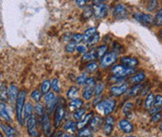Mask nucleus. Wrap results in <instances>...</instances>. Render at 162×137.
I'll list each match as a JSON object with an SVG mask.
<instances>
[{
    "label": "nucleus",
    "mask_w": 162,
    "mask_h": 137,
    "mask_svg": "<svg viewBox=\"0 0 162 137\" xmlns=\"http://www.w3.org/2000/svg\"><path fill=\"white\" fill-rule=\"evenodd\" d=\"M71 39L73 40L74 43H79L83 40V35L82 34H74L71 37Z\"/></svg>",
    "instance_id": "nucleus-47"
},
{
    "label": "nucleus",
    "mask_w": 162,
    "mask_h": 137,
    "mask_svg": "<svg viewBox=\"0 0 162 137\" xmlns=\"http://www.w3.org/2000/svg\"><path fill=\"white\" fill-rule=\"evenodd\" d=\"M113 16L116 20H124L127 17V10L124 4H117L113 10Z\"/></svg>",
    "instance_id": "nucleus-9"
},
{
    "label": "nucleus",
    "mask_w": 162,
    "mask_h": 137,
    "mask_svg": "<svg viewBox=\"0 0 162 137\" xmlns=\"http://www.w3.org/2000/svg\"><path fill=\"white\" fill-rule=\"evenodd\" d=\"M126 137H136V136H132V135H127V136H126Z\"/></svg>",
    "instance_id": "nucleus-57"
},
{
    "label": "nucleus",
    "mask_w": 162,
    "mask_h": 137,
    "mask_svg": "<svg viewBox=\"0 0 162 137\" xmlns=\"http://www.w3.org/2000/svg\"><path fill=\"white\" fill-rule=\"evenodd\" d=\"M0 126H1V129H2V131H4V133L6 134L7 137H18L17 131L13 127H11V125L1 122L0 123Z\"/></svg>",
    "instance_id": "nucleus-14"
},
{
    "label": "nucleus",
    "mask_w": 162,
    "mask_h": 137,
    "mask_svg": "<svg viewBox=\"0 0 162 137\" xmlns=\"http://www.w3.org/2000/svg\"><path fill=\"white\" fill-rule=\"evenodd\" d=\"M41 92H40V91H39V90H35L33 92L31 93V98L33 99L35 102H37V103H40V99H41Z\"/></svg>",
    "instance_id": "nucleus-37"
},
{
    "label": "nucleus",
    "mask_w": 162,
    "mask_h": 137,
    "mask_svg": "<svg viewBox=\"0 0 162 137\" xmlns=\"http://www.w3.org/2000/svg\"><path fill=\"white\" fill-rule=\"evenodd\" d=\"M84 85L85 87H92V86H95L96 85V80L94 78H87L85 82H84Z\"/></svg>",
    "instance_id": "nucleus-48"
},
{
    "label": "nucleus",
    "mask_w": 162,
    "mask_h": 137,
    "mask_svg": "<svg viewBox=\"0 0 162 137\" xmlns=\"http://www.w3.org/2000/svg\"><path fill=\"white\" fill-rule=\"evenodd\" d=\"M100 34L96 33V35H94L93 37H91L90 38H88L85 42H86V44H87L88 47H92V46H94L95 44H96V43L100 41Z\"/></svg>",
    "instance_id": "nucleus-25"
},
{
    "label": "nucleus",
    "mask_w": 162,
    "mask_h": 137,
    "mask_svg": "<svg viewBox=\"0 0 162 137\" xmlns=\"http://www.w3.org/2000/svg\"><path fill=\"white\" fill-rule=\"evenodd\" d=\"M104 119L103 118H101L100 116H95L92 118L91 121H90V129L93 131H98L99 129L101 128V126L103 125Z\"/></svg>",
    "instance_id": "nucleus-13"
},
{
    "label": "nucleus",
    "mask_w": 162,
    "mask_h": 137,
    "mask_svg": "<svg viewBox=\"0 0 162 137\" xmlns=\"http://www.w3.org/2000/svg\"><path fill=\"white\" fill-rule=\"evenodd\" d=\"M75 50H76V43H74V42H70L66 46V50L70 53H72Z\"/></svg>",
    "instance_id": "nucleus-45"
},
{
    "label": "nucleus",
    "mask_w": 162,
    "mask_h": 137,
    "mask_svg": "<svg viewBox=\"0 0 162 137\" xmlns=\"http://www.w3.org/2000/svg\"><path fill=\"white\" fill-rule=\"evenodd\" d=\"M157 7H158V2L157 1H150L147 5V10L149 11H152V10H156Z\"/></svg>",
    "instance_id": "nucleus-44"
},
{
    "label": "nucleus",
    "mask_w": 162,
    "mask_h": 137,
    "mask_svg": "<svg viewBox=\"0 0 162 137\" xmlns=\"http://www.w3.org/2000/svg\"><path fill=\"white\" fill-rule=\"evenodd\" d=\"M86 74H83V75H81L80 77H78V79H77V83L79 84V85H84V82H85V80H86Z\"/></svg>",
    "instance_id": "nucleus-51"
},
{
    "label": "nucleus",
    "mask_w": 162,
    "mask_h": 137,
    "mask_svg": "<svg viewBox=\"0 0 162 137\" xmlns=\"http://www.w3.org/2000/svg\"><path fill=\"white\" fill-rule=\"evenodd\" d=\"M25 95L26 92L25 91L22 90L19 91L17 99H16V116H17V119L19 121V123L21 125H23V107H24V101H25Z\"/></svg>",
    "instance_id": "nucleus-2"
},
{
    "label": "nucleus",
    "mask_w": 162,
    "mask_h": 137,
    "mask_svg": "<svg viewBox=\"0 0 162 137\" xmlns=\"http://www.w3.org/2000/svg\"><path fill=\"white\" fill-rule=\"evenodd\" d=\"M26 127L30 137H40V133L38 130V122L36 117L32 116L26 120Z\"/></svg>",
    "instance_id": "nucleus-5"
},
{
    "label": "nucleus",
    "mask_w": 162,
    "mask_h": 137,
    "mask_svg": "<svg viewBox=\"0 0 162 137\" xmlns=\"http://www.w3.org/2000/svg\"><path fill=\"white\" fill-rule=\"evenodd\" d=\"M33 110H34V107L31 103H26L23 107V121H26L28 119H30L32 116H33Z\"/></svg>",
    "instance_id": "nucleus-16"
},
{
    "label": "nucleus",
    "mask_w": 162,
    "mask_h": 137,
    "mask_svg": "<svg viewBox=\"0 0 162 137\" xmlns=\"http://www.w3.org/2000/svg\"><path fill=\"white\" fill-rule=\"evenodd\" d=\"M96 59L95 58V55H94V52H93V50H89V51H86L84 54H83V60L84 61H92Z\"/></svg>",
    "instance_id": "nucleus-42"
},
{
    "label": "nucleus",
    "mask_w": 162,
    "mask_h": 137,
    "mask_svg": "<svg viewBox=\"0 0 162 137\" xmlns=\"http://www.w3.org/2000/svg\"><path fill=\"white\" fill-rule=\"evenodd\" d=\"M114 121H115V119L113 116H107V118L105 119L106 124H110V125H114Z\"/></svg>",
    "instance_id": "nucleus-53"
},
{
    "label": "nucleus",
    "mask_w": 162,
    "mask_h": 137,
    "mask_svg": "<svg viewBox=\"0 0 162 137\" xmlns=\"http://www.w3.org/2000/svg\"><path fill=\"white\" fill-rule=\"evenodd\" d=\"M121 62L123 63L122 65L128 67V68H134L139 64L138 59L135 57H130V56H124L121 58Z\"/></svg>",
    "instance_id": "nucleus-12"
},
{
    "label": "nucleus",
    "mask_w": 162,
    "mask_h": 137,
    "mask_svg": "<svg viewBox=\"0 0 162 137\" xmlns=\"http://www.w3.org/2000/svg\"><path fill=\"white\" fill-rule=\"evenodd\" d=\"M99 68V65L96 62H90L87 65H86V70L88 72H95L96 69Z\"/></svg>",
    "instance_id": "nucleus-39"
},
{
    "label": "nucleus",
    "mask_w": 162,
    "mask_h": 137,
    "mask_svg": "<svg viewBox=\"0 0 162 137\" xmlns=\"http://www.w3.org/2000/svg\"><path fill=\"white\" fill-rule=\"evenodd\" d=\"M160 119H161V113H160V112H157V113H156V114L153 115V117H152V119H151V122H152V123H156V122H158Z\"/></svg>",
    "instance_id": "nucleus-50"
},
{
    "label": "nucleus",
    "mask_w": 162,
    "mask_h": 137,
    "mask_svg": "<svg viewBox=\"0 0 162 137\" xmlns=\"http://www.w3.org/2000/svg\"><path fill=\"white\" fill-rule=\"evenodd\" d=\"M0 85H1V76H0Z\"/></svg>",
    "instance_id": "nucleus-59"
},
{
    "label": "nucleus",
    "mask_w": 162,
    "mask_h": 137,
    "mask_svg": "<svg viewBox=\"0 0 162 137\" xmlns=\"http://www.w3.org/2000/svg\"><path fill=\"white\" fill-rule=\"evenodd\" d=\"M18 93H19V90H18V87L14 84H11L9 89H8V94H9V98L11 100V102L12 104L16 103V99H17V96H18Z\"/></svg>",
    "instance_id": "nucleus-17"
},
{
    "label": "nucleus",
    "mask_w": 162,
    "mask_h": 137,
    "mask_svg": "<svg viewBox=\"0 0 162 137\" xmlns=\"http://www.w3.org/2000/svg\"><path fill=\"white\" fill-rule=\"evenodd\" d=\"M0 137H3V134H2V132L0 131Z\"/></svg>",
    "instance_id": "nucleus-58"
},
{
    "label": "nucleus",
    "mask_w": 162,
    "mask_h": 137,
    "mask_svg": "<svg viewBox=\"0 0 162 137\" xmlns=\"http://www.w3.org/2000/svg\"><path fill=\"white\" fill-rule=\"evenodd\" d=\"M143 84H136L135 86H133L130 91H128V95L129 96H135L137 94H139L141 92V91L143 90Z\"/></svg>",
    "instance_id": "nucleus-26"
},
{
    "label": "nucleus",
    "mask_w": 162,
    "mask_h": 137,
    "mask_svg": "<svg viewBox=\"0 0 162 137\" xmlns=\"http://www.w3.org/2000/svg\"><path fill=\"white\" fill-rule=\"evenodd\" d=\"M117 58H118V54L115 53L114 51H111V52L105 53L101 57L100 65L103 68H108V67H110L111 65H113L117 61Z\"/></svg>",
    "instance_id": "nucleus-8"
},
{
    "label": "nucleus",
    "mask_w": 162,
    "mask_h": 137,
    "mask_svg": "<svg viewBox=\"0 0 162 137\" xmlns=\"http://www.w3.org/2000/svg\"><path fill=\"white\" fill-rule=\"evenodd\" d=\"M83 106V101L81 99H73L70 103V110L71 111H76L80 109Z\"/></svg>",
    "instance_id": "nucleus-23"
},
{
    "label": "nucleus",
    "mask_w": 162,
    "mask_h": 137,
    "mask_svg": "<svg viewBox=\"0 0 162 137\" xmlns=\"http://www.w3.org/2000/svg\"><path fill=\"white\" fill-rule=\"evenodd\" d=\"M104 88H105V84H104L103 82H99L98 84H96V85H95V88H94V90H93L94 94H95L96 96H100V95L102 93Z\"/></svg>",
    "instance_id": "nucleus-27"
},
{
    "label": "nucleus",
    "mask_w": 162,
    "mask_h": 137,
    "mask_svg": "<svg viewBox=\"0 0 162 137\" xmlns=\"http://www.w3.org/2000/svg\"><path fill=\"white\" fill-rule=\"evenodd\" d=\"M115 107H116L115 100L112 99V98H108V99L99 103V105L96 106V109L100 112H102V114L104 116H109L110 114H112L113 112Z\"/></svg>",
    "instance_id": "nucleus-1"
},
{
    "label": "nucleus",
    "mask_w": 162,
    "mask_h": 137,
    "mask_svg": "<svg viewBox=\"0 0 162 137\" xmlns=\"http://www.w3.org/2000/svg\"><path fill=\"white\" fill-rule=\"evenodd\" d=\"M161 103H162V96L160 94H157L156 98L154 99V105L160 107H161Z\"/></svg>",
    "instance_id": "nucleus-49"
},
{
    "label": "nucleus",
    "mask_w": 162,
    "mask_h": 137,
    "mask_svg": "<svg viewBox=\"0 0 162 137\" xmlns=\"http://www.w3.org/2000/svg\"><path fill=\"white\" fill-rule=\"evenodd\" d=\"M93 14L96 19H104L108 15V7L103 1H93Z\"/></svg>",
    "instance_id": "nucleus-3"
},
{
    "label": "nucleus",
    "mask_w": 162,
    "mask_h": 137,
    "mask_svg": "<svg viewBox=\"0 0 162 137\" xmlns=\"http://www.w3.org/2000/svg\"><path fill=\"white\" fill-rule=\"evenodd\" d=\"M118 127L119 129L126 132V133H130L133 131V125L129 122L127 119H121L118 122Z\"/></svg>",
    "instance_id": "nucleus-15"
},
{
    "label": "nucleus",
    "mask_w": 162,
    "mask_h": 137,
    "mask_svg": "<svg viewBox=\"0 0 162 137\" xmlns=\"http://www.w3.org/2000/svg\"><path fill=\"white\" fill-rule=\"evenodd\" d=\"M62 133H61V131H58V132H56V133H54L52 137H59L60 135H61Z\"/></svg>",
    "instance_id": "nucleus-56"
},
{
    "label": "nucleus",
    "mask_w": 162,
    "mask_h": 137,
    "mask_svg": "<svg viewBox=\"0 0 162 137\" xmlns=\"http://www.w3.org/2000/svg\"><path fill=\"white\" fill-rule=\"evenodd\" d=\"M92 134V130L90 128H83L81 130H79L78 132V137H89Z\"/></svg>",
    "instance_id": "nucleus-33"
},
{
    "label": "nucleus",
    "mask_w": 162,
    "mask_h": 137,
    "mask_svg": "<svg viewBox=\"0 0 162 137\" xmlns=\"http://www.w3.org/2000/svg\"><path fill=\"white\" fill-rule=\"evenodd\" d=\"M0 100L3 103L8 102L9 100V94H8V88L5 83L0 85Z\"/></svg>",
    "instance_id": "nucleus-21"
},
{
    "label": "nucleus",
    "mask_w": 162,
    "mask_h": 137,
    "mask_svg": "<svg viewBox=\"0 0 162 137\" xmlns=\"http://www.w3.org/2000/svg\"><path fill=\"white\" fill-rule=\"evenodd\" d=\"M127 88H128L127 83H122L118 86H112L110 89V92L113 96H121L127 91Z\"/></svg>",
    "instance_id": "nucleus-11"
},
{
    "label": "nucleus",
    "mask_w": 162,
    "mask_h": 137,
    "mask_svg": "<svg viewBox=\"0 0 162 137\" xmlns=\"http://www.w3.org/2000/svg\"><path fill=\"white\" fill-rule=\"evenodd\" d=\"M76 50L80 53H85L87 51V47L84 46V45H78L76 46Z\"/></svg>",
    "instance_id": "nucleus-52"
},
{
    "label": "nucleus",
    "mask_w": 162,
    "mask_h": 137,
    "mask_svg": "<svg viewBox=\"0 0 162 137\" xmlns=\"http://www.w3.org/2000/svg\"><path fill=\"white\" fill-rule=\"evenodd\" d=\"M51 88L53 90V91L54 92H56V93H59L60 91H61V89H60V86H59V80H58V79H54L53 80V82H52V84H51Z\"/></svg>",
    "instance_id": "nucleus-38"
},
{
    "label": "nucleus",
    "mask_w": 162,
    "mask_h": 137,
    "mask_svg": "<svg viewBox=\"0 0 162 137\" xmlns=\"http://www.w3.org/2000/svg\"><path fill=\"white\" fill-rule=\"evenodd\" d=\"M93 117H94V113H93V112H90V113H88L87 115H85V116L83 117V119L82 120H80L79 123L77 124V129L81 130V129H83V128H85L86 125L90 123V121H91V119H92Z\"/></svg>",
    "instance_id": "nucleus-20"
},
{
    "label": "nucleus",
    "mask_w": 162,
    "mask_h": 137,
    "mask_svg": "<svg viewBox=\"0 0 162 137\" xmlns=\"http://www.w3.org/2000/svg\"><path fill=\"white\" fill-rule=\"evenodd\" d=\"M76 129H77V124L74 121H71V120L67 121V123H65V125H64V130L65 131H70L72 132H75Z\"/></svg>",
    "instance_id": "nucleus-31"
},
{
    "label": "nucleus",
    "mask_w": 162,
    "mask_h": 137,
    "mask_svg": "<svg viewBox=\"0 0 162 137\" xmlns=\"http://www.w3.org/2000/svg\"><path fill=\"white\" fill-rule=\"evenodd\" d=\"M85 116V109H78L73 113V119L77 121H80L83 119V117Z\"/></svg>",
    "instance_id": "nucleus-32"
},
{
    "label": "nucleus",
    "mask_w": 162,
    "mask_h": 137,
    "mask_svg": "<svg viewBox=\"0 0 162 137\" xmlns=\"http://www.w3.org/2000/svg\"><path fill=\"white\" fill-rule=\"evenodd\" d=\"M133 19H135L137 22H139L141 24L144 25V26H151L152 24H154V17L151 14H146V13H143V12H136L133 13L132 15Z\"/></svg>",
    "instance_id": "nucleus-6"
},
{
    "label": "nucleus",
    "mask_w": 162,
    "mask_h": 137,
    "mask_svg": "<svg viewBox=\"0 0 162 137\" xmlns=\"http://www.w3.org/2000/svg\"><path fill=\"white\" fill-rule=\"evenodd\" d=\"M92 15H93V9H92V7L91 6H85L84 9H83V14H82L83 18L84 20H88V19H90L92 17Z\"/></svg>",
    "instance_id": "nucleus-29"
},
{
    "label": "nucleus",
    "mask_w": 162,
    "mask_h": 137,
    "mask_svg": "<svg viewBox=\"0 0 162 137\" xmlns=\"http://www.w3.org/2000/svg\"><path fill=\"white\" fill-rule=\"evenodd\" d=\"M34 110H35V113L38 115V116H40V117H41L45 112V110H44V107H43V106L42 105H40V103L39 104H37L36 105V107H34Z\"/></svg>",
    "instance_id": "nucleus-40"
},
{
    "label": "nucleus",
    "mask_w": 162,
    "mask_h": 137,
    "mask_svg": "<svg viewBox=\"0 0 162 137\" xmlns=\"http://www.w3.org/2000/svg\"><path fill=\"white\" fill-rule=\"evenodd\" d=\"M78 91H79V89L76 87V86H73V87H71L70 90H69V91H68V93H67V96H68V98H70V99H74L76 96H77V94H78Z\"/></svg>",
    "instance_id": "nucleus-35"
},
{
    "label": "nucleus",
    "mask_w": 162,
    "mask_h": 137,
    "mask_svg": "<svg viewBox=\"0 0 162 137\" xmlns=\"http://www.w3.org/2000/svg\"><path fill=\"white\" fill-rule=\"evenodd\" d=\"M40 125H41V128H42V131H43L44 134L47 137H50L51 134L53 133V128H52V122H51L49 115L44 113L40 117Z\"/></svg>",
    "instance_id": "nucleus-7"
},
{
    "label": "nucleus",
    "mask_w": 162,
    "mask_h": 137,
    "mask_svg": "<svg viewBox=\"0 0 162 137\" xmlns=\"http://www.w3.org/2000/svg\"><path fill=\"white\" fill-rule=\"evenodd\" d=\"M111 71L115 77L126 78V77L131 76L132 74H134L135 68H128V67H126L122 64H118V65L113 66Z\"/></svg>",
    "instance_id": "nucleus-4"
},
{
    "label": "nucleus",
    "mask_w": 162,
    "mask_h": 137,
    "mask_svg": "<svg viewBox=\"0 0 162 137\" xmlns=\"http://www.w3.org/2000/svg\"><path fill=\"white\" fill-rule=\"evenodd\" d=\"M154 99H155V95L153 92H150L147 97H146V100H145V108L146 109H151L153 105H154Z\"/></svg>",
    "instance_id": "nucleus-28"
},
{
    "label": "nucleus",
    "mask_w": 162,
    "mask_h": 137,
    "mask_svg": "<svg viewBox=\"0 0 162 137\" xmlns=\"http://www.w3.org/2000/svg\"><path fill=\"white\" fill-rule=\"evenodd\" d=\"M87 3V1H85V0H77L76 1V4L79 6V7H84L85 6V4Z\"/></svg>",
    "instance_id": "nucleus-54"
},
{
    "label": "nucleus",
    "mask_w": 162,
    "mask_h": 137,
    "mask_svg": "<svg viewBox=\"0 0 162 137\" xmlns=\"http://www.w3.org/2000/svg\"><path fill=\"white\" fill-rule=\"evenodd\" d=\"M93 94H94V92H93L92 87H85V89L83 91V97L86 101L91 100V98L93 97Z\"/></svg>",
    "instance_id": "nucleus-30"
},
{
    "label": "nucleus",
    "mask_w": 162,
    "mask_h": 137,
    "mask_svg": "<svg viewBox=\"0 0 162 137\" xmlns=\"http://www.w3.org/2000/svg\"><path fill=\"white\" fill-rule=\"evenodd\" d=\"M65 116V108H64V106L62 105H58L56 106V108H55V113H54V128H58L63 118Z\"/></svg>",
    "instance_id": "nucleus-10"
},
{
    "label": "nucleus",
    "mask_w": 162,
    "mask_h": 137,
    "mask_svg": "<svg viewBox=\"0 0 162 137\" xmlns=\"http://www.w3.org/2000/svg\"><path fill=\"white\" fill-rule=\"evenodd\" d=\"M154 24L156 26H161L162 24V10H158L156 17L154 18Z\"/></svg>",
    "instance_id": "nucleus-36"
},
{
    "label": "nucleus",
    "mask_w": 162,
    "mask_h": 137,
    "mask_svg": "<svg viewBox=\"0 0 162 137\" xmlns=\"http://www.w3.org/2000/svg\"><path fill=\"white\" fill-rule=\"evenodd\" d=\"M125 80V78H119V77H111L109 79V81L112 83H122Z\"/></svg>",
    "instance_id": "nucleus-46"
},
{
    "label": "nucleus",
    "mask_w": 162,
    "mask_h": 137,
    "mask_svg": "<svg viewBox=\"0 0 162 137\" xmlns=\"http://www.w3.org/2000/svg\"><path fill=\"white\" fill-rule=\"evenodd\" d=\"M0 117L3 119H5L6 121H11V118L9 114L8 107L5 103L3 102H0Z\"/></svg>",
    "instance_id": "nucleus-18"
},
{
    "label": "nucleus",
    "mask_w": 162,
    "mask_h": 137,
    "mask_svg": "<svg viewBox=\"0 0 162 137\" xmlns=\"http://www.w3.org/2000/svg\"><path fill=\"white\" fill-rule=\"evenodd\" d=\"M133 107H134V106H133L132 103H130V102L126 103L125 106H124V107H123V113L126 114V115H127L129 112H130V111L132 110Z\"/></svg>",
    "instance_id": "nucleus-41"
},
{
    "label": "nucleus",
    "mask_w": 162,
    "mask_h": 137,
    "mask_svg": "<svg viewBox=\"0 0 162 137\" xmlns=\"http://www.w3.org/2000/svg\"><path fill=\"white\" fill-rule=\"evenodd\" d=\"M96 33H98V29H96V27H91V28L87 29L83 35V40L86 41L88 38H90L91 37L96 35Z\"/></svg>",
    "instance_id": "nucleus-24"
},
{
    "label": "nucleus",
    "mask_w": 162,
    "mask_h": 137,
    "mask_svg": "<svg viewBox=\"0 0 162 137\" xmlns=\"http://www.w3.org/2000/svg\"><path fill=\"white\" fill-rule=\"evenodd\" d=\"M51 89V82L50 80H45L41 84V94H47Z\"/></svg>",
    "instance_id": "nucleus-34"
},
{
    "label": "nucleus",
    "mask_w": 162,
    "mask_h": 137,
    "mask_svg": "<svg viewBox=\"0 0 162 137\" xmlns=\"http://www.w3.org/2000/svg\"><path fill=\"white\" fill-rule=\"evenodd\" d=\"M103 131H104V133L106 135H110L113 131V125H110V124H104L103 126Z\"/></svg>",
    "instance_id": "nucleus-43"
},
{
    "label": "nucleus",
    "mask_w": 162,
    "mask_h": 137,
    "mask_svg": "<svg viewBox=\"0 0 162 137\" xmlns=\"http://www.w3.org/2000/svg\"><path fill=\"white\" fill-rule=\"evenodd\" d=\"M59 137H71L69 133H66V132H64V133H62Z\"/></svg>",
    "instance_id": "nucleus-55"
},
{
    "label": "nucleus",
    "mask_w": 162,
    "mask_h": 137,
    "mask_svg": "<svg viewBox=\"0 0 162 137\" xmlns=\"http://www.w3.org/2000/svg\"><path fill=\"white\" fill-rule=\"evenodd\" d=\"M93 50V52H94V55H95V58L98 59V58H101L108 50V46L107 45H101L100 47H96V48H94L92 49Z\"/></svg>",
    "instance_id": "nucleus-19"
},
{
    "label": "nucleus",
    "mask_w": 162,
    "mask_h": 137,
    "mask_svg": "<svg viewBox=\"0 0 162 137\" xmlns=\"http://www.w3.org/2000/svg\"><path fill=\"white\" fill-rule=\"evenodd\" d=\"M145 79V74L143 72H139L136 75L132 76L130 78V82H132L133 84H139L141 82H143Z\"/></svg>",
    "instance_id": "nucleus-22"
}]
</instances>
